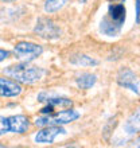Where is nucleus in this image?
I'll list each match as a JSON object with an SVG mask.
<instances>
[{
    "label": "nucleus",
    "mask_w": 140,
    "mask_h": 148,
    "mask_svg": "<svg viewBox=\"0 0 140 148\" xmlns=\"http://www.w3.org/2000/svg\"><path fill=\"white\" fill-rule=\"evenodd\" d=\"M127 10L123 1L108 4V12L100 23V31L106 36H116L123 28Z\"/></svg>",
    "instance_id": "1"
},
{
    "label": "nucleus",
    "mask_w": 140,
    "mask_h": 148,
    "mask_svg": "<svg viewBox=\"0 0 140 148\" xmlns=\"http://www.w3.org/2000/svg\"><path fill=\"white\" fill-rule=\"evenodd\" d=\"M28 63L30 62L11 65V66L5 67L3 73L5 75H8L10 78H12V79L20 82V84H34V82L42 79L43 75L46 74V71L43 70L42 67L31 66Z\"/></svg>",
    "instance_id": "2"
},
{
    "label": "nucleus",
    "mask_w": 140,
    "mask_h": 148,
    "mask_svg": "<svg viewBox=\"0 0 140 148\" xmlns=\"http://www.w3.org/2000/svg\"><path fill=\"white\" fill-rule=\"evenodd\" d=\"M30 128V120L24 114H14V116H0V136L5 133H18L23 135Z\"/></svg>",
    "instance_id": "3"
},
{
    "label": "nucleus",
    "mask_w": 140,
    "mask_h": 148,
    "mask_svg": "<svg viewBox=\"0 0 140 148\" xmlns=\"http://www.w3.org/2000/svg\"><path fill=\"white\" fill-rule=\"evenodd\" d=\"M78 117H80V112H77L75 109H66L58 113H49V114L36 117L35 125L40 128L49 127V125H65L75 121Z\"/></svg>",
    "instance_id": "4"
},
{
    "label": "nucleus",
    "mask_w": 140,
    "mask_h": 148,
    "mask_svg": "<svg viewBox=\"0 0 140 148\" xmlns=\"http://www.w3.org/2000/svg\"><path fill=\"white\" fill-rule=\"evenodd\" d=\"M34 32L38 36L46 40H54V39L61 38V28L49 18H39L35 24Z\"/></svg>",
    "instance_id": "5"
},
{
    "label": "nucleus",
    "mask_w": 140,
    "mask_h": 148,
    "mask_svg": "<svg viewBox=\"0 0 140 148\" xmlns=\"http://www.w3.org/2000/svg\"><path fill=\"white\" fill-rule=\"evenodd\" d=\"M14 53L23 62H31V61L36 59L38 57H40V54L43 53V49L42 46H39L36 43L22 40V42H18L15 45Z\"/></svg>",
    "instance_id": "6"
},
{
    "label": "nucleus",
    "mask_w": 140,
    "mask_h": 148,
    "mask_svg": "<svg viewBox=\"0 0 140 148\" xmlns=\"http://www.w3.org/2000/svg\"><path fill=\"white\" fill-rule=\"evenodd\" d=\"M117 84L124 88V89H128L131 92H133L135 94L140 96V81L139 78L136 77V74L133 73L131 69L128 67H123L120 69V71L117 73Z\"/></svg>",
    "instance_id": "7"
},
{
    "label": "nucleus",
    "mask_w": 140,
    "mask_h": 148,
    "mask_svg": "<svg viewBox=\"0 0 140 148\" xmlns=\"http://www.w3.org/2000/svg\"><path fill=\"white\" fill-rule=\"evenodd\" d=\"M59 135H66V129L62 125H49L36 132L34 140L38 144H53Z\"/></svg>",
    "instance_id": "8"
},
{
    "label": "nucleus",
    "mask_w": 140,
    "mask_h": 148,
    "mask_svg": "<svg viewBox=\"0 0 140 148\" xmlns=\"http://www.w3.org/2000/svg\"><path fill=\"white\" fill-rule=\"evenodd\" d=\"M22 90L23 88L20 82L12 78L0 77V97H18Z\"/></svg>",
    "instance_id": "9"
},
{
    "label": "nucleus",
    "mask_w": 140,
    "mask_h": 148,
    "mask_svg": "<svg viewBox=\"0 0 140 148\" xmlns=\"http://www.w3.org/2000/svg\"><path fill=\"white\" fill-rule=\"evenodd\" d=\"M124 132L127 135H135L140 132V108H137L135 112L128 117V120L124 124Z\"/></svg>",
    "instance_id": "10"
},
{
    "label": "nucleus",
    "mask_w": 140,
    "mask_h": 148,
    "mask_svg": "<svg viewBox=\"0 0 140 148\" xmlns=\"http://www.w3.org/2000/svg\"><path fill=\"white\" fill-rule=\"evenodd\" d=\"M96 81H97V77L92 73H82L75 78V84H77V86L80 88V89H84V90L90 89V88L96 84Z\"/></svg>",
    "instance_id": "11"
},
{
    "label": "nucleus",
    "mask_w": 140,
    "mask_h": 148,
    "mask_svg": "<svg viewBox=\"0 0 140 148\" xmlns=\"http://www.w3.org/2000/svg\"><path fill=\"white\" fill-rule=\"evenodd\" d=\"M70 62L73 65H77V66H97L98 65V61L97 59L92 58L89 55H85V54H75L70 58Z\"/></svg>",
    "instance_id": "12"
},
{
    "label": "nucleus",
    "mask_w": 140,
    "mask_h": 148,
    "mask_svg": "<svg viewBox=\"0 0 140 148\" xmlns=\"http://www.w3.org/2000/svg\"><path fill=\"white\" fill-rule=\"evenodd\" d=\"M69 3V0H45V12L47 14H54L58 12L59 10H62L66 4Z\"/></svg>",
    "instance_id": "13"
},
{
    "label": "nucleus",
    "mask_w": 140,
    "mask_h": 148,
    "mask_svg": "<svg viewBox=\"0 0 140 148\" xmlns=\"http://www.w3.org/2000/svg\"><path fill=\"white\" fill-rule=\"evenodd\" d=\"M43 101H46L47 104H50L55 108V106H59V108H70V106L73 105V101L69 100V98H65V97H47L46 100H43Z\"/></svg>",
    "instance_id": "14"
},
{
    "label": "nucleus",
    "mask_w": 140,
    "mask_h": 148,
    "mask_svg": "<svg viewBox=\"0 0 140 148\" xmlns=\"http://www.w3.org/2000/svg\"><path fill=\"white\" fill-rule=\"evenodd\" d=\"M135 7H136V23L140 24V0H136Z\"/></svg>",
    "instance_id": "15"
},
{
    "label": "nucleus",
    "mask_w": 140,
    "mask_h": 148,
    "mask_svg": "<svg viewBox=\"0 0 140 148\" xmlns=\"http://www.w3.org/2000/svg\"><path fill=\"white\" fill-rule=\"evenodd\" d=\"M8 57H10V51H5V50H1V49H0V62L4 61L5 58H8Z\"/></svg>",
    "instance_id": "16"
},
{
    "label": "nucleus",
    "mask_w": 140,
    "mask_h": 148,
    "mask_svg": "<svg viewBox=\"0 0 140 148\" xmlns=\"http://www.w3.org/2000/svg\"><path fill=\"white\" fill-rule=\"evenodd\" d=\"M132 147H140V137H137L136 140L133 141V144H132Z\"/></svg>",
    "instance_id": "17"
},
{
    "label": "nucleus",
    "mask_w": 140,
    "mask_h": 148,
    "mask_svg": "<svg viewBox=\"0 0 140 148\" xmlns=\"http://www.w3.org/2000/svg\"><path fill=\"white\" fill-rule=\"evenodd\" d=\"M1 1H5V3H12V1H16V0H1Z\"/></svg>",
    "instance_id": "18"
},
{
    "label": "nucleus",
    "mask_w": 140,
    "mask_h": 148,
    "mask_svg": "<svg viewBox=\"0 0 140 148\" xmlns=\"http://www.w3.org/2000/svg\"><path fill=\"white\" fill-rule=\"evenodd\" d=\"M78 1H80V3H81V4H85L86 1H88V0H78Z\"/></svg>",
    "instance_id": "19"
},
{
    "label": "nucleus",
    "mask_w": 140,
    "mask_h": 148,
    "mask_svg": "<svg viewBox=\"0 0 140 148\" xmlns=\"http://www.w3.org/2000/svg\"><path fill=\"white\" fill-rule=\"evenodd\" d=\"M0 147H3V145H1V144H0Z\"/></svg>",
    "instance_id": "20"
}]
</instances>
